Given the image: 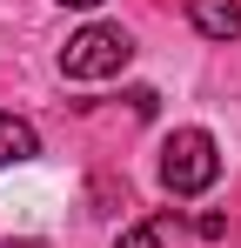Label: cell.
I'll list each match as a JSON object with an SVG mask.
<instances>
[{
  "instance_id": "4",
  "label": "cell",
  "mask_w": 241,
  "mask_h": 248,
  "mask_svg": "<svg viewBox=\"0 0 241 248\" xmlns=\"http://www.w3.org/2000/svg\"><path fill=\"white\" fill-rule=\"evenodd\" d=\"M40 155V134L34 121H20V114H0V168H20Z\"/></svg>"
},
{
  "instance_id": "8",
  "label": "cell",
  "mask_w": 241,
  "mask_h": 248,
  "mask_svg": "<svg viewBox=\"0 0 241 248\" xmlns=\"http://www.w3.org/2000/svg\"><path fill=\"white\" fill-rule=\"evenodd\" d=\"M60 7H101V0H60Z\"/></svg>"
},
{
  "instance_id": "5",
  "label": "cell",
  "mask_w": 241,
  "mask_h": 248,
  "mask_svg": "<svg viewBox=\"0 0 241 248\" xmlns=\"http://www.w3.org/2000/svg\"><path fill=\"white\" fill-rule=\"evenodd\" d=\"M114 248H161V228H127Z\"/></svg>"
},
{
  "instance_id": "7",
  "label": "cell",
  "mask_w": 241,
  "mask_h": 248,
  "mask_svg": "<svg viewBox=\"0 0 241 248\" xmlns=\"http://www.w3.org/2000/svg\"><path fill=\"white\" fill-rule=\"evenodd\" d=\"M7 248H54V242H34V235H7Z\"/></svg>"
},
{
  "instance_id": "2",
  "label": "cell",
  "mask_w": 241,
  "mask_h": 248,
  "mask_svg": "<svg viewBox=\"0 0 241 248\" xmlns=\"http://www.w3.org/2000/svg\"><path fill=\"white\" fill-rule=\"evenodd\" d=\"M127 61H134V41H127L120 27H107V20L67 34V47H60V74H67V81H114Z\"/></svg>"
},
{
  "instance_id": "6",
  "label": "cell",
  "mask_w": 241,
  "mask_h": 248,
  "mask_svg": "<svg viewBox=\"0 0 241 248\" xmlns=\"http://www.w3.org/2000/svg\"><path fill=\"white\" fill-rule=\"evenodd\" d=\"M127 101H134V114H141V121H148V114H154V108H161V94H154V87H134Z\"/></svg>"
},
{
  "instance_id": "1",
  "label": "cell",
  "mask_w": 241,
  "mask_h": 248,
  "mask_svg": "<svg viewBox=\"0 0 241 248\" xmlns=\"http://www.w3.org/2000/svg\"><path fill=\"white\" fill-rule=\"evenodd\" d=\"M214 174H221L214 134H208V127H174L167 148H161V188L188 202V195H208V188H214Z\"/></svg>"
},
{
  "instance_id": "3",
  "label": "cell",
  "mask_w": 241,
  "mask_h": 248,
  "mask_svg": "<svg viewBox=\"0 0 241 248\" xmlns=\"http://www.w3.org/2000/svg\"><path fill=\"white\" fill-rule=\"evenodd\" d=\"M188 20L208 41H235L241 34V0H188Z\"/></svg>"
}]
</instances>
